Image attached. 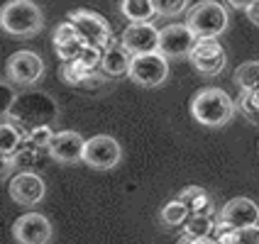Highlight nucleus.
<instances>
[{
  "mask_svg": "<svg viewBox=\"0 0 259 244\" xmlns=\"http://www.w3.org/2000/svg\"><path fill=\"white\" fill-rule=\"evenodd\" d=\"M237 113V103L215 86L201 88L191 98V117L205 127H225Z\"/></svg>",
  "mask_w": 259,
  "mask_h": 244,
  "instance_id": "f257e3e1",
  "label": "nucleus"
},
{
  "mask_svg": "<svg viewBox=\"0 0 259 244\" xmlns=\"http://www.w3.org/2000/svg\"><path fill=\"white\" fill-rule=\"evenodd\" d=\"M0 25L17 39H29L44 29L42 8L34 0H8L0 13Z\"/></svg>",
  "mask_w": 259,
  "mask_h": 244,
  "instance_id": "f03ea898",
  "label": "nucleus"
},
{
  "mask_svg": "<svg viewBox=\"0 0 259 244\" xmlns=\"http://www.w3.org/2000/svg\"><path fill=\"white\" fill-rule=\"evenodd\" d=\"M186 25L198 39H218L228 32L230 17L223 3L218 0H201L186 10Z\"/></svg>",
  "mask_w": 259,
  "mask_h": 244,
  "instance_id": "7ed1b4c3",
  "label": "nucleus"
},
{
  "mask_svg": "<svg viewBox=\"0 0 259 244\" xmlns=\"http://www.w3.org/2000/svg\"><path fill=\"white\" fill-rule=\"evenodd\" d=\"M59 108L57 103L52 101L47 93H25V95H17L13 110L8 115H3V120H13L15 122H27L29 129L39 127V125H49L52 120H57Z\"/></svg>",
  "mask_w": 259,
  "mask_h": 244,
  "instance_id": "20e7f679",
  "label": "nucleus"
},
{
  "mask_svg": "<svg viewBox=\"0 0 259 244\" xmlns=\"http://www.w3.org/2000/svg\"><path fill=\"white\" fill-rule=\"evenodd\" d=\"M127 78L132 83H137V86H142V88L161 86V83L169 78V59L161 57L159 52L132 57Z\"/></svg>",
  "mask_w": 259,
  "mask_h": 244,
  "instance_id": "39448f33",
  "label": "nucleus"
},
{
  "mask_svg": "<svg viewBox=\"0 0 259 244\" xmlns=\"http://www.w3.org/2000/svg\"><path fill=\"white\" fill-rule=\"evenodd\" d=\"M44 76V61L37 52H29V49H20L10 54L8 64H5V78L13 83V86H34L39 78Z\"/></svg>",
  "mask_w": 259,
  "mask_h": 244,
  "instance_id": "423d86ee",
  "label": "nucleus"
},
{
  "mask_svg": "<svg viewBox=\"0 0 259 244\" xmlns=\"http://www.w3.org/2000/svg\"><path fill=\"white\" fill-rule=\"evenodd\" d=\"M122 161V147L115 137L110 134H96L86 139V149H83V164L98 171H108L115 169Z\"/></svg>",
  "mask_w": 259,
  "mask_h": 244,
  "instance_id": "0eeeda50",
  "label": "nucleus"
},
{
  "mask_svg": "<svg viewBox=\"0 0 259 244\" xmlns=\"http://www.w3.org/2000/svg\"><path fill=\"white\" fill-rule=\"evenodd\" d=\"M66 20H71L73 27L81 32V37L93 46L108 49L110 44H115L113 42V29L103 15L93 13V10H71L66 15Z\"/></svg>",
  "mask_w": 259,
  "mask_h": 244,
  "instance_id": "6e6552de",
  "label": "nucleus"
},
{
  "mask_svg": "<svg viewBox=\"0 0 259 244\" xmlns=\"http://www.w3.org/2000/svg\"><path fill=\"white\" fill-rule=\"evenodd\" d=\"M196 42H198V37L191 32L186 22L184 25L174 22V25L159 29V54L166 59H188Z\"/></svg>",
  "mask_w": 259,
  "mask_h": 244,
  "instance_id": "1a4fd4ad",
  "label": "nucleus"
},
{
  "mask_svg": "<svg viewBox=\"0 0 259 244\" xmlns=\"http://www.w3.org/2000/svg\"><path fill=\"white\" fill-rule=\"evenodd\" d=\"M188 61L201 76H220L228 66V54L218 39H198Z\"/></svg>",
  "mask_w": 259,
  "mask_h": 244,
  "instance_id": "9d476101",
  "label": "nucleus"
},
{
  "mask_svg": "<svg viewBox=\"0 0 259 244\" xmlns=\"http://www.w3.org/2000/svg\"><path fill=\"white\" fill-rule=\"evenodd\" d=\"M8 193L13 203L22 205V208H34L44 201L47 196V186H44L42 176L34 171H15L10 183H8Z\"/></svg>",
  "mask_w": 259,
  "mask_h": 244,
  "instance_id": "9b49d317",
  "label": "nucleus"
},
{
  "mask_svg": "<svg viewBox=\"0 0 259 244\" xmlns=\"http://www.w3.org/2000/svg\"><path fill=\"white\" fill-rule=\"evenodd\" d=\"M13 237L17 244H49L54 227L42 213H25L13 222Z\"/></svg>",
  "mask_w": 259,
  "mask_h": 244,
  "instance_id": "f8f14e48",
  "label": "nucleus"
},
{
  "mask_svg": "<svg viewBox=\"0 0 259 244\" xmlns=\"http://www.w3.org/2000/svg\"><path fill=\"white\" fill-rule=\"evenodd\" d=\"M120 44L132 57L159 52V29L154 27V22H130L120 37Z\"/></svg>",
  "mask_w": 259,
  "mask_h": 244,
  "instance_id": "ddd939ff",
  "label": "nucleus"
},
{
  "mask_svg": "<svg viewBox=\"0 0 259 244\" xmlns=\"http://www.w3.org/2000/svg\"><path fill=\"white\" fill-rule=\"evenodd\" d=\"M215 220L225 222L230 230L252 227V225H259V205L252 198H232L220 208Z\"/></svg>",
  "mask_w": 259,
  "mask_h": 244,
  "instance_id": "4468645a",
  "label": "nucleus"
},
{
  "mask_svg": "<svg viewBox=\"0 0 259 244\" xmlns=\"http://www.w3.org/2000/svg\"><path fill=\"white\" fill-rule=\"evenodd\" d=\"M83 149H86V139L83 134L73 132V129H61L54 134V139L49 144L47 154L54 159L57 164H78L83 161Z\"/></svg>",
  "mask_w": 259,
  "mask_h": 244,
  "instance_id": "2eb2a0df",
  "label": "nucleus"
},
{
  "mask_svg": "<svg viewBox=\"0 0 259 244\" xmlns=\"http://www.w3.org/2000/svg\"><path fill=\"white\" fill-rule=\"evenodd\" d=\"M27 134L29 129H25L20 122L3 120V127H0V152H3V157L22 154V149H27Z\"/></svg>",
  "mask_w": 259,
  "mask_h": 244,
  "instance_id": "dca6fc26",
  "label": "nucleus"
},
{
  "mask_svg": "<svg viewBox=\"0 0 259 244\" xmlns=\"http://www.w3.org/2000/svg\"><path fill=\"white\" fill-rule=\"evenodd\" d=\"M130 64H132V54L122 44H110L103 54V64H101V73L103 76H127L130 73Z\"/></svg>",
  "mask_w": 259,
  "mask_h": 244,
  "instance_id": "f3484780",
  "label": "nucleus"
},
{
  "mask_svg": "<svg viewBox=\"0 0 259 244\" xmlns=\"http://www.w3.org/2000/svg\"><path fill=\"white\" fill-rule=\"evenodd\" d=\"M176 198L191 210V215H213V196L203 186L181 188Z\"/></svg>",
  "mask_w": 259,
  "mask_h": 244,
  "instance_id": "a211bd4d",
  "label": "nucleus"
},
{
  "mask_svg": "<svg viewBox=\"0 0 259 244\" xmlns=\"http://www.w3.org/2000/svg\"><path fill=\"white\" fill-rule=\"evenodd\" d=\"M188 217H191V210H188L179 198L169 201L159 210V222H161V227H166V230H184Z\"/></svg>",
  "mask_w": 259,
  "mask_h": 244,
  "instance_id": "6ab92c4d",
  "label": "nucleus"
},
{
  "mask_svg": "<svg viewBox=\"0 0 259 244\" xmlns=\"http://www.w3.org/2000/svg\"><path fill=\"white\" fill-rule=\"evenodd\" d=\"M120 15L130 22H152L154 20V0H120Z\"/></svg>",
  "mask_w": 259,
  "mask_h": 244,
  "instance_id": "aec40b11",
  "label": "nucleus"
},
{
  "mask_svg": "<svg viewBox=\"0 0 259 244\" xmlns=\"http://www.w3.org/2000/svg\"><path fill=\"white\" fill-rule=\"evenodd\" d=\"M61 78L69 86H88L93 78H101V71H91L88 66H83L76 59V61H64L61 64Z\"/></svg>",
  "mask_w": 259,
  "mask_h": 244,
  "instance_id": "412c9836",
  "label": "nucleus"
},
{
  "mask_svg": "<svg viewBox=\"0 0 259 244\" xmlns=\"http://www.w3.org/2000/svg\"><path fill=\"white\" fill-rule=\"evenodd\" d=\"M88 42L81 37V34H76L71 39H59L54 42V52H57V57L61 59V64L64 61H76V59H81V54L86 52Z\"/></svg>",
  "mask_w": 259,
  "mask_h": 244,
  "instance_id": "4be33fe9",
  "label": "nucleus"
},
{
  "mask_svg": "<svg viewBox=\"0 0 259 244\" xmlns=\"http://www.w3.org/2000/svg\"><path fill=\"white\" fill-rule=\"evenodd\" d=\"M235 83L240 90H259V61H245L235 69Z\"/></svg>",
  "mask_w": 259,
  "mask_h": 244,
  "instance_id": "5701e85b",
  "label": "nucleus"
},
{
  "mask_svg": "<svg viewBox=\"0 0 259 244\" xmlns=\"http://www.w3.org/2000/svg\"><path fill=\"white\" fill-rule=\"evenodd\" d=\"M237 110L245 115L247 122H252L254 127H259V90H240Z\"/></svg>",
  "mask_w": 259,
  "mask_h": 244,
  "instance_id": "b1692460",
  "label": "nucleus"
},
{
  "mask_svg": "<svg viewBox=\"0 0 259 244\" xmlns=\"http://www.w3.org/2000/svg\"><path fill=\"white\" fill-rule=\"evenodd\" d=\"M213 225H215V217L213 215H191L188 222L184 225L181 234H188V237H208L213 232Z\"/></svg>",
  "mask_w": 259,
  "mask_h": 244,
  "instance_id": "393cba45",
  "label": "nucleus"
},
{
  "mask_svg": "<svg viewBox=\"0 0 259 244\" xmlns=\"http://www.w3.org/2000/svg\"><path fill=\"white\" fill-rule=\"evenodd\" d=\"M54 129L49 125H39V127H32L27 134V149L37 152V149H49V144L54 139Z\"/></svg>",
  "mask_w": 259,
  "mask_h": 244,
  "instance_id": "a878e982",
  "label": "nucleus"
},
{
  "mask_svg": "<svg viewBox=\"0 0 259 244\" xmlns=\"http://www.w3.org/2000/svg\"><path fill=\"white\" fill-rule=\"evenodd\" d=\"M154 10L159 17H179L188 10V0H154Z\"/></svg>",
  "mask_w": 259,
  "mask_h": 244,
  "instance_id": "bb28decb",
  "label": "nucleus"
},
{
  "mask_svg": "<svg viewBox=\"0 0 259 244\" xmlns=\"http://www.w3.org/2000/svg\"><path fill=\"white\" fill-rule=\"evenodd\" d=\"M235 239H237V244H259V225L235 230Z\"/></svg>",
  "mask_w": 259,
  "mask_h": 244,
  "instance_id": "cd10ccee",
  "label": "nucleus"
},
{
  "mask_svg": "<svg viewBox=\"0 0 259 244\" xmlns=\"http://www.w3.org/2000/svg\"><path fill=\"white\" fill-rule=\"evenodd\" d=\"M179 244H215V239L208 234V237H188V234H181V239H179Z\"/></svg>",
  "mask_w": 259,
  "mask_h": 244,
  "instance_id": "c85d7f7f",
  "label": "nucleus"
},
{
  "mask_svg": "<svg viewBox=\"0 0 259 244\" xmlns=\"http://www.w3.org/2000/svg\"><path fill=\"white\" fill-rule=\"evenodd\" d=\"M247 13V20L254 25V27H259V0H252V5L245 10Z\"/></svg>",
  "mask_w": 259,
  "mask_h": 244,
  "instance_id": "c756f323",
  "label": "nucleus"
},
{
  "mask_svg": "<svg viewBox=\"0 0 259 244\" xmlns=\"http://www.w3.org/2000/svg\"><path fill=\"white\" fill-rule=\"evenodd\" d=\"M232 8H237V10H247L249 5H252V0H228Z\"/></svg>",
  "mask_w": 259,
  "mask_h": 244,
  "instance_id": "7c9ffc66",
  "label": "nucleus"
}]
</instances>
